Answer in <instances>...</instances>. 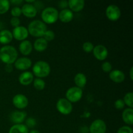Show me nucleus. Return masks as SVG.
Returning a JSON list of instances; mask_svg holds the SVG:
<instances>
[{
    "instance_id": "1",
    "label": "nucleus",
    "mask_w": 133,
    "mask_h": 133,
    "mask_svg": "<svg viewBox=\"0 0 133 133\" xmlns=\"http://www.w3.org/2000/svg\"><path fill=\"white\" fill-rule=\"evenodd\" d=\"M18 56V51L12 45H6L0 49V60L6 64H14Z\"/></svg>"
},
{
    "instance_id": "2",
    "label": "nucleus",
    "mask_w": 133,
    "mask_h": 133,
    "mask_svg": "<svg viewBox=\"0 0 133 133\" xmlns=\"http://www.w3.org/2000/svg\"><path fill=\"white\" fill-rule=\"evenodd\" d=\"M27 30L29 35L36 38L43 37L44 33L47 31L46 25L41 20L35 19L29 24Z\"/></svg>"
},
{
    "instance_id": "3",
    "label": "nucleus",
    "mask_w": 133,
    "mask_h": 133,
    "mask_svg": "<svg viewBox=\"0 0 133 133\" xmlns=\"http://www.w3.org/2000/svg\"><path fill=\"white\" fill-rule=\"evenodd\" d=\"M51 67L48 62L38 61L32 66V74L37 78H44L50 74Z\"/></svg>"
},
{
    "instance_id": "4",
    "label": "nucleus",
    "mask_w": 133,
    "mask_h": 133,
    "mask_svg": "<svg viewBox=\"0 0 133 133\" xmlns=\"http://www.w3.org/2000/svg\"><path fill=\"white\" fill-rule=\"evenodd\" d=\"M42 22L47 24H53L57 22L58 19V11L53 6L45 8L41 13Z\"/></svg>"
},
{
    "instance_id": "5",
    "label": "nucleus",
    "mask_w": 133,
    "mask_h": 133,
    "mask_svg": "<svg viewBox=\"0 0 133 133\" xmlns=\"http://www.w3.org/2000/svg\"><path fill=\"white\" fill-rule=\"evenodd\" d=\"M83 90L77 87H72L66 92V99L70 103H76L80 101L83 97Z\"/></svg>"
},
{
    "instance_id": "6",
    "label": "nucleus",
    "mask_w": 133,
    "mask_h": 133,
    "mask_svg": "<svg viewBox=\"0 0 133 133\" xmlns=\"http://www.w3.org/2000/svg\"><path fill=\"white\" fill-rule=\"evenodd\" d=\"M57 110L63 115H68L72 112L73 105L66 98H61L58 100L56 105Z\"/></svg>"
},
{
    "instance_id": "7",
    "label": "nucleus",
    "mask_w": 133,
    "mask_h": 133,
    "mask_svg": "<svg viewBox=\"0 0 133 133\" xmlns=\"http://www.w3.org/2000/svg\"><path fill=\"white\" fill-rule=\"evenodd\" d=\"M105 14H106L107 18L109 20L115 22L119 19L122 12H121L120 9L117 5L112 4L107 7Z\"/></svg>"
},
{
    "instance_id": "8",
    "label": "nucleus",
    "mask_w": 133,
    "mask_h": 133,
    "mask_svg": "<svg viewBox=\"0 0 133 133\" xmlns=\"http://www.w3.org/2000/svg\"><path fill=\"white\" fill-rule=\"evenodd\" d=\"M88 131L90 133H106L107 125L102 119H97L91 123Z\"/></svg>"
},
{
    "instance_id": "9",
    "label": "nucleus",
    "mask_w": 133,
    "mask_h": 133,
    "mask_svg": "<svg viewBox=\"0 0 133 133\" xmlns=\"http://www.w3.org/2000/svg\"><path fill=\"white\" fill-rule=\"evenodd\" d=\"M92 52L95 58L101 61L106 59L109 55L107 48L102 44H99L94 46Z\"/></svg>"
},
{
    "instance_id": "10",
    "label": "nucleus",
    "mask_w": 133,
    "mask_h": 133,
    "mask_svg": "<svg viewBox=\"0 0 133 133\" xmlns=\"http://www.w3.org/2000/svg\"><path fill=\"white\" fill-rule=\"evenodd\" d=\"M12 104L16 109H24L28 106V98L25 95L18 94L12 98Z\"/></svg>"
},
{
    "instance_id": "11",
    "label": "nucleus",
    "mask_w": 133,
    "mask_h": 133,
    "mask_svg": "<svg viewBox=\"0 0 133 133\" xmlns=\"http://www.w3.org/2000/svg\"><path fill=\"white\" fill-rule=\"evenodd\" d=\"M13 38L18 41H23L25 40L29 36L28 30L26 27L23 26H18L17 27H14L12 31Z\"/></svg>"
},
{
    "instance_id": "12",
    "label": "nucleus",
    "mask_w": 133,
    "mask_h": 133,
    "mask_svg": "<svg viewBox=\"0 0 133 133\" xmlns=\"http://www.w3.org/2000/svg\"><path fill=\"white\" fill-rule=\"evenodd\" d=\"M14 68L20 71H25L32 66V61L27 57H20L18 58L14 62Z\"/></svg>"
},
{
    "instance_id": "13",
    "label": "nucleus",
    "mask_w": 133,
    "mask_h": 133,
    "mask_svg": "<svg viewBox=\"0 0 133 133\" xmlns=\"http://www.w3.org/2000/svg\"><path fill=\"white\" fill-rule=\"evenodd\" d=\"M22 14L29 18H35L38 13V10L33 4L25 3L21 8Z\"/></svg>"
},
{
    "instance_id": "14",
    "label": "nucleus",
    "mask_w": 133,
    "mask_h": 133,
    "mask_svg": "<svg viewBox=\"0 0 133 133\" xmlns=\"http://www.w3.org/2000/svg\"><path fill=\"white\" fill-rule=\"evenodd\" d=\"M27 113L24 111H14L10 114V120L15 124H22L26 119Z\"/></svg>"
},
{
    "instance_id": "15",
    "label": "nucleus",
    "mask_w": 133,
    "mask_h": 133,
    "mask_svg": "<svg viewBox=\"0 0 133 133\" xmlns=\"http://www.w3.org/2000/svg\"><path fill=\"white\" fill-rule=\"evenodd\" d=\"M18 81L22 85L28 86L33 82L34 75L31 71H24L20 74L18 78Z\"/></svg>"
},
{
    "instance_id": "16",
    "label": "nucleus",
    "mask_w": 133,
    "mask_h": 133,
    "mask_svg": "<svg viewBox=\"0 0 133 133\" xmlns=\"http://www.w3.org/2000/svg\"><path fill=\"white\" fill-rule=\"evenodd\" d=\"M109 78L114 83H121L124 81L125 79V75L121 70H114L109 73Z\"/></svg>"
},
{
    "instance_id": "17",
    "label": "nucleus",
    "mask_w": 133,
    "mask_h": 133,
    "mask_svg": "<svg viewBox=\"0 0 133 133\" xmlns=\"http://www.w3.org/2000/svg\"><path fill=\"white\" fill-rule=\"evenodd\" d=\"M85 1L84 0H70L68 1V7L72 12H79L84 7Z\"/></svg>"
},
{
    "instance_id": "18",
    "label": "nucleus",
    "mask_w": 133,
    "mask_h": 133,
    "mask_svg": "<svg viewBox=\"0 0 133 133\" xmlns=\"http://www.w3.org/2000/svg\"><path fill=\"white\" fill-rule=\"evenodd\" d=\"M58 19L62 23H69L74 19V12L69 9H62L58 12Z\"/></svg>"
},
{
    "instance_id": "19",
    "label": "nucleus",
    "mask_w": 133,
    "mask_h": 133,
    "mask_svg": "<svg viewBox=\"0 0 133 133\" xmlns=\"http://www.w3.org/2000/svg\"><path fill=\"white\" fill-rule=\"evenodd\" d=\"M32 44L29 40H25L22 41L19 45V51L23 55L27 56L31 53L32 51Z\"/></svg>"
},
{
    "instance_id": "20",
    "label": "nucleus",
    "mask_w": 133,
    "mask_h": 133,
    "mask_svg": "<svg viewBox=\"0 0 133 133\" xmlns=\"http://www.w3.org/2000/svg\"><path fill=\"white\" fill-rule=\"evenodd\" d=\"M13 40L12 32L8 29H3L0 31V44L7 45Z\"/></svg>"
},
{
    "instance_id": "21",
    "label": "nucleus",
    "mask_w": 133,
    "mask_h": 133,
    "mask_svg": "<svg viewBox=\"0 0 133 133\" xmlns=\"http://www.w3.org/2000/svg\"><path fill=\"white\" fill-rule=\"evenodd\" d=\"M48 46V42L43 37L38 38L35 41L33 48L38 52H43L47 49Z\"/></svg>"
},
{
    "instance_id": "22",
    "label": "nucleus",
    "mask_w": 133,
    "mask_h": 133,
    "mask_svg": "<svg viewBox=\"0 0 133 133\" xmlns=\"http://www.w3.org/2000/svg\"><path fill=\"white\" fill-rule=\"evenodd\" d=\"M122 119L123 122L129 125H132L133 124V109L127 108L124 109L122 112Z\"/></svg>"
},
{
    "instance_id": "23",
    "label": "nucleus",
    "mask_w": 133,
    "mask_h": 133,
    "mask_svg": "<svg viewBox=\"0 0 133 133\" xmlns=\"http://www.w3.org/2000/svg\"><path fill=\"white\" fill-rule=\"evenodd\" d=\"M74 83L75 84V87L82 89L87 84V77L83 73H78L75 75V77H74Z\"/></svg>"
},
{
    "instance_id": "24",
    "label": "nucleus",
    "mask_w": 133,
    "mask_h": 133,
    "mask_svg": "<svg viewBox=\"0 0 133 133\" xmlns=\"http://www.w3.org/2000/svg\"><path fill=\"white\" fill-rule=\"evenodd\" d=\"M29 129L25 125L14 124L9 129V133H29Z\"/></svg>"
},
{
    "instance_id": "25",
    "label": "nucleus",
    "mask_w": 133,
    "mask_h": 133,
    "mask_svg": "<svg viewBox=\"0 0 133 133\" xmlns=\"http://www.w3.org/2000/svg\"><path fill=\"white\" fill-rule=\"evenodd\" d=\"M125 105H127L128 108H133V93L132 92H127L124 96L123 99Z\"/></svg>"
},
{
    "instance_id": "26",
    "label": "nucleus",
    "mask_w": 133,
    "mask_h": 133,
    "mask_svg": "<svg viewBox=\"0 0 133 133\" xmlns=\"http://www.w3.org/2000/svg\"><path fill=\"white\" fill-rule=\"evenodd\" d=\"M33 86L37 90H43L45 88V83L42 79L36 78L33 81Z\"/></svg>"
},
{
    "instance_id": "27",
    "label": "nucleus",
    "mask_w": 133,
    "mask_h": 133,
    "mask_svg": "<svg viewBox=\"0 0 133 133\" xmlns=\"http://www.w3.org/2000/svg\"><path fill=\"white\" fill-rule=\"evenodd\" d=\"M10 1L8 0H0V14L7 12L10 9Z\"/></svg>"
},
{
    "instance_id": "28",
    "label": "nucleus",
    "mask_w": 133,
    "mask_h": 133,
    "mask_svg": "<svg viewBox=\"0 0 133 133\" xmlns=\"http://www.w3.org/2000/svg\"><path fill=\"white\" fill-rule=\"evenodd\" d=\"M43 38L46 40L47 42H51L55 38V34L52 30H47L44 33Z\"/></svg>"
},
{
    "instance_id": "29",
    "label": "nucleus",
    "mask_w": 133,
    "mask_h": 133,
    "mask_svg": "<svg viewBox=\"0 0 133 133\" xmlns=\"http://www.w3.org/2000/svg\"><path fill=\"white\" fill-rule=\"evenodd\" d=\"M94 48V46L93 44L90 42H86L83 45V49L84 51L88 53H91L93 51Z\"/></svg>"
},
{
    "instance_id": "30",
    "label": "nucleus",
    "mask_w": 133,
    "mask_h": 133,
    "mask_svg": "<svg viewBox=\"0 0 133 133\" xmlns=\"http://www.w3.org/2000/svg\"><path fill=\"white\" fill-rule=\"evenodd\" d=\"M101 69L104 72L110 73L112 70V66L110 62L107 61V62H104L101 64Z\"/></svg>"
},
{
    "instance_id": "31",
    "label": "nucleus",
    "mask_w": 133,
    "mask_h": 133,
    "mask_svg": "<svg viewBox=\"0 0 133 133\" xmlns=\"http://www.w3.org/2000/svg\"><path fill=\"white\" fill-rule=\"evenodd\" d=\"M10 14L12 16V17H16V18H19L21 15H22V10L21 8L18 6H14L12 9H11L10 11Z\"/></svg>"
},
{
    "instance_id": "32",
    "label": "nucleus",
    "mask_w": 133,
    "mask_h": 133,
    "mask_svg": "<svg viewBox=\"0 0 133 133\" xmlns=\"http://www.w3.org/2000/svg\"><path fill=\"white\" fill-rule=\"evenodd\" d=\"M117 133H133L132 129L128 125L121 127L117 131Z\"/></svg>"
},
{
    "instance_id": "33",
    "label": "nucleus",
    "mask_w": 133,
    "mask_h": 133,
    "mask_svg": "<svg viewBox=\"0 0 133 133\" xmlns=\"http://www.w3.org/2000/svg\"><path fill=\"white\" fill-rule=\"evenodd\" d=\"M125 105L123 99H117L115 101V103H114V107L118 110H122V109H123L125 107Z\"/></svg>"
},
{
    "instance_id": "34",
    "label": "nucleus",
    "mask_w": 133,
    "mask_h": 133,
    "mask_svg": "<svg viewBox=\"0 0 133 133\" xmlns=\"http://www.w3.org/2000/svg\"><path fill=\"white\" fill-rule=\"evenodd\" d=\"M36 120L32 118H29L28 119H26V125L27 128H32L36 125Z\"/></svg>"
},
{
    "instance_id": "35",
    "label": "nucleus",
    "mask_w": 133,
    "mask_h": 133,
    "mask_svg": "<svg viewBox=\"0 0 133 133\" xmlns=\"http://www.w3.org/2000/svg\"><path fill=\"white\" fill-rule=\"evenodd\" d=\"M10 24L12 27H17L20 25V19L19 18H16V17H12L10 19Z\"/></svg>"
},
{
    "instance_id": "36",
    "label": "nucleus",
    "mask_w": 133,
    "mask_h": 133,
    "mask_svg": "<svg viewBox=\"0 0 133 133\" xmlns=\"http://www.w3.org/2000/svg\"><path fill=\"white\" fill-rule=\"evenodd\" d=\"M58 6L62 9H67L68 6V1L64 0V1H61L58 2Z\"/></svg>"
},
{
    "instance_id": "37",
    "label": "nucleus",
    "mask_w": 133,
    "mask_h": 133,
    "mask_svg": "<svg viewBox=\"0 0 133 133\" xmlns=\"http://www.w3.org/2000/svg\"><path fill=\"white\" fill-rule=\"evenodd\" d=\"M11 3L12 4H14V5H16V6H18V5H21L23 3V0H11L10 1V3Z\"/></svg>"
},
{
    "instance_id": "38",
    "label": "nucleus",
    "mask_w": 133,
    "mask_h": 133,
    "mask_svg": "<svg viewBox=\"0 0 133 133\" xmlns=\"http://www.w3.org/2000/svg\"><path fill=\"white\" fill-rule=\"evenodd\" d=\"M5 71L7 73H11L13 71L12 64H6V66H5Z\"/></svg>"
},
{
    "instance_id": "39",
    "label": "nucleus",
    "mask_w": 133,
    "mask_h": 133,
    "mask_svg": "<svg viewBox=\"0 0 133 133\" xmlns=\"http://www.w3.org/2000/svg\"><path fill=\"white\" fill-rule=\"evenodd\" d=\"M129 75H130V79L131 81L133 80V67L131 68V70L129 71Z\"/></svg>"
},
{
    "instance_id": "40",
    "label": "nucleus",
    "mask_w": 133,
    "mask_h": 133,
    "mask_svg": "<svg viewBox=\"0 0 133 133\" xmlns=\"http://www.w3.org/2000/svg\"><path fill=\"white\" fill-rule=\"evenodd\" d=\"M29 133H40V132H39L38 131H37V130L33 129V130H31L30 132H29Z\"/></svg>"
}]
</instances>
